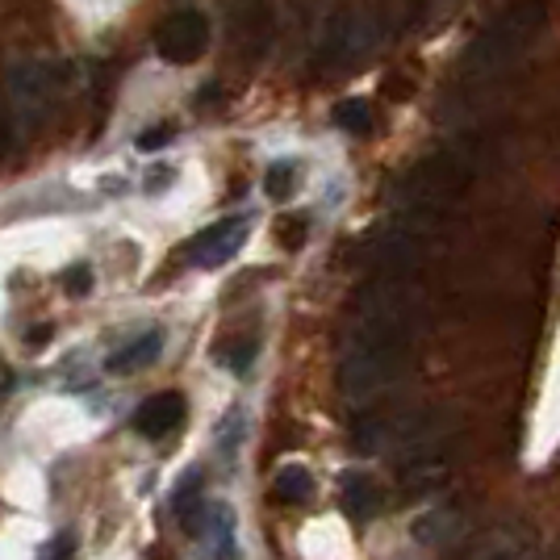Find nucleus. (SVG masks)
<instances>
[{
    "label": "nucleus",
    "mask_w": 560,
    "mask_h": 560,
    "mask_svg": "<svg viewBox=\"0 0 560 560\" xmlns=\"http://www.w3.org/2000/svg\"><path fill=\"white\" fill-rule=\"evenodd\" d=\"M472 180V155L465 147H447L427 155L406 180L397 188V201H401V218L397 222H410V226H427L435 222L440 213L460 197Z\"/></svg>",
    "instance_id": "f03ea898"
},
{
    "label": "nucleus",
    "mask_w": 560,
    "mask_h": 560,
    "mask_svg": "<svg viewBox=\"0 0 560 560\" xmlns=\"http://www.w3.org/2000/svg\"><path fill=\"white\" fill-rule=\"evenodd\" d=\"M201 481H206V472H201V468H188L185 477L176 481V493H172V514L180 518L185 532H197V527H201V514H206Z\"/></svg>",
    "instance_id": "ddd939ff"
},
{
    "label": "nucleus",
    "mask_w": 560,
    "mask_h": 560,
    "mask_svg": "<svg viewBox=\"0 0 560 560\" xmlns=\"http://www.w3.org/2000/svg\"><path fill=\"white\" fill-rule=\"evenodd\" d=\"M447 536H456V514L427 511L419 523H415V539H419V544H444Z\"/></svg>",
    "instance_id": "dca6fc26"
},
{
    "label": "nucleus",
    "mask_w": 560,
    "mask_h": 560,
    "mask_svg": "<svg viewBox=\"0 0 560 560\" xmlns=\"http://www.w3.org/2000/svg\"><path fill=\"white\" fill-rule=\"evenodd\" d=\"M172 135H176L172 126H151V130H142V135H139V151H142V155H151V151H164L167 142H172Z\"/></svg>",
    "instance_id": "412c9836"
},
{
    "label": "nucleus",
    "mask_w": 560,
    "mask_h": 560,
    "mask_svg": "<svg viewBox=\"0 0 560 560\" xmlns=\"http://www.w3.org/2000/svg\"><path fill=\"white\" fill-rule=\"evenodd\" d=\"M130 422H135V431H139L142 440H164V435H172L185 422V397L172 394V389L147 397Z\"/></svg>",
    "instance_id": "6e6552de"
},
{
    "label": "nucleus",
    "mask_w": 560,
    "mask_h": 560,
    "mask_svg": "<svg viewBox=\"0 0 560 560\" xmlns=\"http://www.w3.org/2000/svg\"><path fill=\"white\" fill-rule=\"evenodd\" d=\"M544 30H548V0H514L493 22H486L472 34L465 59H460V75L465 80H490L498 71L514 68Z\"/></svg>",
    "instance_id": "f257e3e1"
},
{
    "label": "nucleus",
    "mask_w": 560,
    "mask_h": 560,
    "mask_svg": "<svg viewBox=\"0 0 560 560\" xmlns=\"http://www.w3.org/2000/svg\"><path fill=\"white\" fill-rule=\"evenodd\" d=\"M486 560H518V552H511V548H498V552H486Z\"/></svg>",
    "instance_id": "393cba45"
},
{
    "label": "nucleus",
    "mask_w": 560,
    "mask_h": 560,
    "mask_svg": "<svg viewBox=\"0 0 560 560\" xmlns=\"http://www.w3.org/2000/svg\"><path fill=\"white\" fill-rule=\"evenodd\" d=\"M447 477H452V465L435 452H415L406 465H401V486L410 493H431L440 490Z\"/></svg>",
    "instance_id": "f8f14e48"
},
{
    "label": "nucleus",
    "mask_w": 560,
    "mask_h": 560,
    "mask_svg": "<svg viewBox=\"0 0 560 560\" xmlns=\"http://www.w3.org/2000/svg\"><path fill=\"white\" fill-rule=\"evenodd\" d=\"M231 43L243 59H264L277 43V13L268 0H238L231 9Z\"/></svg>",
    "instance_id": "423d86ee"
},
{
    "label": "nucleus",
    "mask_w": 560,
    "mask_h": 560,
    "mask_svg": "<svg viewBox=\"0 0 560 560\" xmlns=\"http://www.w3.org/2000/svg\"><path fill=\"white\" fill-rule=\"evenodd\" d=\"M339 506L351 523H369L381 511V490L369 472H343L339 477Z\"/></svg>",
    "instance_id": "9b49d317"
},
{
    "label": "nucleus",
    "mask_w": 560,
    "mask_h": 560,
    "mask_svg": "<svg viewBox=\"0 0 560 560\" xmlns=\"http://www.w3.org/2000/svg\"><path fill=\"white\" fill-rule=\"evenodd\" d=\"M155 50L164 63H197L210 50V18L201 9H176L155 30Z\"/></svg>",
    "instance_id": "20e7f679"
},
{
    "label": "nucleus",
    "mask_w": 560,
    "mask_h": 560,
    "mask_svg": "<svg viewBox=\"0 0 560 560\" xmlns=\"http://www.w3.org/2000/svg\"><path fill=\"white\" fill-rule=\"evenodd\" d=\"M335 126H339V130H348V135H355V139H369V135H373V126H376L373 105H369V101H360V96L339 101V105H335Z\"/></svg>",
    "instance_id": "2eb2a0df"
},
{
    "label": "nucleus",
    "mask_w": 560,
    "mask_h": 560,
    "mask_svg": "<svg viewBox=\"0 0 560 560\" xmlns=\"http://www.w3.org/2000/svg\"><path fill=\"white\" fill-rule=\"evenodd\" d=\"M264 188H268L272 201H289V197L298 192V164H289V160L272 164L268 167V176H264Z\"/></svg>",
    "instance_id": "a211bd4d"
},
{
    "label": "nucleus",
    "mask_w": 560,
    "mask_h": 560,
    "mask_svg": "<svg viewBox=\"0 0 560 560\" xmlns=\"http://www.w3.org/2000/svg\"><path fill=\"white\" fill-rule=\"evenodd\" d=\"M252 238V218L247 213H231V218H218L206 231H197L188 238V264L192 268H222L231 264Z\"/></svg>",
    "instance_id": "39448f33"
},
{
    "label": "nucleus",
    "mask_w": 560,
    "mask_h": 560,
    "mask_svg": "<svg viewBox=\"0 0 560 560\" xmlns=\"http://www.w3.org/2000/svg\"><path fill=\"white\" fill-rule=\"evenodd\" d=\"M160 351H164V330H142L126 348H117L114 355L105 360V373L135 376V373H142V369H151V364L160 360Z\"/></svg>",
    "instance_id": "1a4fd4ad"
},
{
    "label": "nucleus",
    "mask_w": 560,
    "mask_h": 560,
    "mask_svg": "<svg viewBox=\"0 0 560 560\" xmlns=\"http://www.w3.org/2000/svg\"><path fill=\"white\" fill-rule=\"evenodd\" d=\"M364 47H369V22H364V13H335L327 25V38L318 47V68H343Z\"/></svg>",
    "instance_id": "0eeeda50"
},
{
    "label": "nucleus",
    "mask_w": 560,
    "mask_h": 560,
    "mask_svg": "<svg viewBox=\"0 0 560 560\" xmlns=\"http://www.w3.org/2000/svg\"><path fill=\"white\" fill-rule=\"evenodd\" d=\"M43 560H75V539L63 532V536H55L47 544V552H43Z\"/></svg>",
    "instance_id": "5701e85b"
},
{
    "label": "nucleus",
    "mask_w": 560,
    "mask_h": 560,
    "mask_svg": "<svg viewBox=\"0 0 560 560\" xmlns=\"http://www.w3.org/2000/svg\"><path fill=\"white\" fill-rule=\"evenodd\" d=\"M218 364L231 369L234 376H243L256 364V339H226V343L218 348Z\"/></svg>",
    "instance_id": "f3484780"
},
{
    "label": "nucleus",
    "mask_w": 560,
    "mask_h": 560,
    "mask_svg": "<svg viewBox=\"0 0 560 560\" xmlns=\"http://www.w3.org/2000/svg\"><path fill=\"white\" fill-rule=\"evenodd\" d=\"M272 493H277V502L284 506H302L314 498V477H310V468L305 465H280L277 477H272Z\"/></svg>",
    "instance_id": "4468645a"
},
{
    "label": "nucleus",
    "mask_w": 560,
    "mask_h": 560,
    "mask_svg": "<svg viewBox=\"0 0 560 560\" xmlns=\"http://www.w3.org/2000/svg\"><path fill=\"white\" fill-rule=\"evenodd\" d=\"M43 339H50V327H34V330H30V343H43Z\"/></svg>",
    "instance_id": "a878e982"
},
{
    "label": "nucleus",
    "mask_w": 560,
    "mask_h": 560,
    "mask_svg": "<svg viewBox=\"0 0 560 560\" xmlns=\"http://www.w3.org/2000/svg\"><path fill=\"white\" fill-rule=\"evenodd\" d=\"M9 389H13V381H9V373H4V369H0V401H4V397H9Z\"/></svg>",
    "instance_id": "bb28decb"
},
{
    "label": "nucleus",
    "mask_w": 560,
    "mask_h": 560,
    "mask_svg": "<svg viewBox=\"0 0 560 560\" xmlns=\"http://www.w3.org/2000/svg\"><path fill=\"white\" fill-rule=\"evenodd\" d=\"M243 431H247V422H243V410L234 406L231 415L222 419V427H218V452L231 460L234 452H238V440H243Z\"/></svg>",
    "instance_id": "6ab92c4d"
},
{
    "label": "nucleus",
    "mask_w": 560,
    "mask_h": 560,
    "mask_svg": "<svg viewBox=\"0 0 560 560\" xmlns=\"http://www.w3.org/2000/svg\"><path fill=\"white\" fill-rule=\"evenodd\" d=\"M63 284H68L71 298L89 293V289H93V268H89V264H80V268H68V272H63Z\"/></svg>",
    "instance_id": "4be33fe9"
},
{
    "label": "nucleus",
    "mask_w": 560,
    "mask_h": 560,
    "mask_svg": "<svg viewBox=\"0 0 560 560\" xmlns=\"http://www.w3.org/2000/svg\"><path fill=\"white\" fill-rule=\"evenodd\" d=\"M305 231H310V222L305 218H284L277 226V238H280V247H289V252H298L305 243Z\"/></svg>",
    "instance_id": "aec40b11"
},
{
    "label": "nucleus",
    "mask_w": 560,
    "mask_h": 560,
    "mask_svg": "<svg viewBox=\"0 0 560 560\" xmlns=\"http://www.w3.org/2000/svg\"><path fill=\"white\" fill-rule=\"evenodd\" d=\"M197 532L206 536V548L213 552V560H238V544H234L238 523H234V511L226 502H206V514H201Z\"/></svg>",
    "instance_id": "9d476101"
},
{
    "label": "nucleus",
    "mask_w": 560,
    "mask_h": 560,
    "mask_svg": "<svg viewBox=\"0 0 560 560\" xmlns=\"http://www.w3.org/2000/svg\"><path fill=\"white\" fill-rule=\"evenodd\" d=\"M9 151H13V121H9V109L0 105V164H4Z\"/></svg>",
    "instance_id": "b1692460"
},
{
    "label": "nucleus",
    "mask_w": 560,
    "mask_h": 560,
    "mask_svg": "<svg viewBox=\"0 0 560 560\" xmlns=\"http://www.w3.org/2000/svg\"><path fill=\"white\" fill-rule=\"evenodd\" d=\"M55 93H59V80H55L50 63L25 59V63L9 71V114L22 130H34L38 121H47Z\"/></svg>",
    "instance_id": "7ed1b4c3"
}]
</instances>
